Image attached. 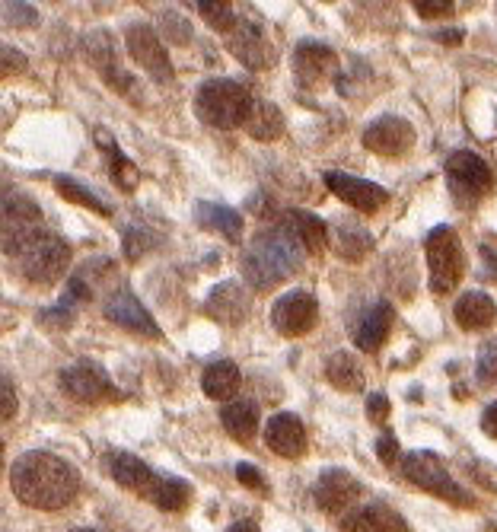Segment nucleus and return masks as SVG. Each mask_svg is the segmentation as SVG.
Returning a JSON list of instances; mask_svg holds the SVG:
<instances>
[{
    "label": "nucleus",
    "mask_w": 497,
    "mask_h": 532,
    "mask_svg": "<svg viewBox=\"0 0 497 532\" xmlns=\"http://www.w3.org/2000/svg\"><path fill=\"white\" fill-rule=\"evenodd\" d=\"M10 488L32 510H64L80 494V472L55 453L32 450L10 466Z\"/></svg>",
    "instance_id": "f257e3e1"
},
{
    "label": "nucleus",
    "mask_w": 497,
    "mask_h": 532,
    "mask_svg": "<svg viewBox=\"0 0 497 532\" xmlns=\"http://www.w3.org/2000/svg\"><path fill=\"white\" fill-rule=\"evenodd\" d=\"M303 246L290 236L284 227L262 230L243 252V278L252 284V290H271L284 284L287 278L303 268Z\"/></svg>",
    "instance_id": "f03ea898"
},
{
    "label": "nucleus",
    "mask_w": 497,
    "mask_h": 532,
    "mask_svg": "<svg viewBox=\"0 0 497 532\" xmlns=\"http://www.w3.org/2000/svg\"><path fill=\"white\" fill-rule=\"evenodd\" d=\"M255 99L243 87V83L217 77V80H204L198 93H195V112L204 125L220 128V131H233V128H246L249 115H252Z\"/></svg>",
    "instance_id": "7ed1b4c3"
},
{
    "label": "nucleus",
    "mask_w": 497,
    "mask_h": 532,
    "mask_svg": "<svg viewBox=\"0 0 497 532\" xmlns=\"http://www.w3.org/2000/svg\"><path fill=\"white\" fill-rule=\"evenodd\" d=\"M16 271L23 274L26 281L36 284H55L64 278V271L71 268V246L64 243L58 233L42 230L36 239L16 252Z\"/></svg>",
    "instance_id": "20e7f679"
},
{
    "label": "nucleus",
    "mask_w": 497,
    "mask_h": 532,
    "mask_svg": "<svg viewBox=\"0 0 497 532\" xmlns=\"http://www.w3.org/2000/svg\"><path fill=\"white\" fill-rule=\"evenodd\" d=\"M424 255H427V268H431V290L434 294H450L462 281V274H466V252H462L456 230L447 227V223L434 227L427 233Z\"/></svg>",
    "instance_id": "39448f33"
},
{
    "label": "nucleus",
    "mask_w": 497,
    "mask_h": 532,
    "mask_svg": "<svg viewBox=\"0 0 497 532\" xmlns=\"http://www.w3.org/2000/svg\"><path fill=\"white\" fill-rule=\"evenodd\" d=\"M402 472H405L408 482L418 485L421 491L437 494V497H443V501H450L456 507H472V497L453 482L447 462H443L437 453H427V450L408 453L402 459Z\"/></svg>",
    "instance_id": "423d86ee"
},
{
    "label": "nucleus",
    "mask_w": 497,
    "mask_h": 532,
    "mask_svg": "<svg viewBox=\"0 0 497 532\" xmlns=\"http://www.w3.org/2000/svg\"><path fill=\"white\" fill-rule=\"evenodd\" d=\"M42 230L45 227H42L39 204L23 192H10L4 198V252L10 259H16V252H20L29 239H36Z\"/></svg>",
    "instance_id": "0eeeda50"
},
{
    "label": "nucleus",
    "mask_w": 497,
    "mask_h": 532,
    "mask_svg": "<svg viewBox=\"0 0 497 532\" xmlns=\"http://www.w3.org/2000/svg\"><path fill=\"white\" fill-rule=\"evenodd\" d=\"M447 179L453 195L462 201H478L491 192L494 185V173L491 166L478 157L472 150H453L450 160H447Z\"/></svg>",
    "instance_id": "6e6552de"
},
{
    "label": "nucleus",
    "mask_w": 497,
    "mask_h": 532,
    "mask_svg": "<svg viewBox=\"0 0 497 532\" xmlns=\"http://www.w3.org/2000/svg\"><path fill=\"white\" fill-rule=\"evenodd\" d=\"M271 322L284 338H300L316 329L319 322V300L310 290H287L284 297L274 300Z\"/></svg>",
    "instance_id": "1a4fd4ad"
},
{
    "label": "nucleus",
    "mask_w": 497,
    "mask_h": 532,
    "mask_svg": "<svg viewBox=\"0 0 497 532\" xmlns=\"http://www.w3.org/2000/svg\"><path fill=\"white\" fill-rule=\"evenodd\" d=\"M61 389L74 402H83V405H99V402L115 399V386L109 380V373L102 370L96 360H77V364L64 367Z\"/></svg>",
    "instance_id": "9d476101"
},
{
    "label": "nucleus",
    "mask_w": 497,
    "mask_h": 532,
    "mask_svg": "<svg viewBox=\"0 0 497 532\" xmlns=\"http://www.w3.org/2000/svg\"><path fill=\"white\" fill-rule=\"evenodd\" d=\"M83 51H87L90 64L115 93H122L125 99H141V93H137V80L125 71L122 61H118V51H115V42L109 32H102V29L93 32V36L83 42Z\"/></svg>",
    "instance_id": "9b49d317"
},
{
    "label": "nucleus",
    "mask_w": 497,
    "mask_h": 532,
    "mask_svg": "<svg viewBox=\"0 0 497 532\" xmlns=\"http://www.w3.org/2000/svg\"><path fill=\"white\" fill-rule=\"evenodd\" d=\"M338 74V55L322 42L303 39L294 48V77L303 90H322L329 87Z\"/></svg>",
    "instance_id": "f8f14e48"
},
{
    "label": "nucleus",
    "mask_w": 497,
    "mask_h": 532,
    "mask_svg": "<svg viewBox=\"0 0 497 532\" xmlns=\"http://www.w3.org/2000/svg\"><path fill=\"white\" fill-rule=\"evenodd\" d=\"M128 55L134 58L137 67H144V71L157 80V83H173L176 71H173V61H169L163 39L157 36V29L147 26V23H134L128 29Z\"/></svg>",
    "instance_id": "ddd939ff"
},
{
    "label": "nucleus",
    "mask_w": 497,
    "mask_h": 532,
    "mask_svg": "<svg viewBox=\"0 0 497 532\" xmlns=\"http://www.w3.org/2000/svg\"><path fill=\"white\" fill-rule=\"evenodd\" d=\"M102 313H106L109 322H115L118 329H125L131 335H141V338H163V329L157 325L147 313V306L131 294V287H118L115 294L106 297V306H102Z\"/></svg>",
    "instance_id": "4468645a"
},
{
    "label": "nucleus",
    "mask_w": 497,
    "mask_h": 532,
    "mask_svg": "<svg viewBox=\"0 0 497 532\" xmlns=\"http://www.w3.org/2000/svg\"><path fill=\"white\" fill-rule=\"evenodd\" d=\"M364 147L380 157H405L415 147V128L399 115H380L364 128Z\"/></svg>",
    "instance_id": "2eb2a0df"
},
{
    "label": "nucleus",
    "mask_w": 497,
    "mask_h": 532,
    "mask_svg": "<svg viewBox=\"0 0 497 532\" xmlns=\"http://www.w3.org/2000/svg\"><path fill=\"white\" fill-rule=\"evenodd\" d=\"M325 185H329V192L338 201H345L348 208L361 211V214H376L383 204H389L386 188L370 182V179H357L348 173H325Z\"/></svg>",
    "instance_id": "dca6fc26"
},
{
    "label": "nucleus",
    "mask_w": 497,
    "mask_h": 532,
    "mask_svg": "<svg viewBox=\"0 0 497 532\" xmlns=\"http://www.w3.org/2000/svg\"><path fill=\"white\" fill-rule=\"evenodd\" d=\"M361 491L364 485L345 469H325L313 485V497L325 513H351Z\"/></svg>",
    "instance_id": "f3484780"
},
{
    "label": "nucleus",
    "mask_w": 497,
    "mask_h": 532,
    "mask_svg": "<svg viewBox=\"0 0 497 532\" xmlns=\"http://www.w3.org/2000/svg\"><path fill=\"white\" fill-rule=\"evenodd\" d=\"M230 51H233V58L239 64H246L249 71H265V67L274 64V45L268 42V36L262 32V26L249 20V16H243L236 26V32L230 36Z\"/></svg>",
    "instance_id": "a211bd4d"
},
{
    "label": "nucleus",
    "mask_w": 497,
    "mask_h": 532,
    "mask_svg": "<svg viewBox=\"0 0 497 532\" xmlns=\"http://www.w3.org/2000/svg\"><path fill=\"white\" fill-rule=\"evenodd\" d=\"M249 310H252V297L239 281H220L208 294V300H204V313L220 325L246 322Z\"/></svg>",
    "instance_id": "6ab92c4d"
},
{
    "label": "nucleus",
    "mask_w": 497,
    "mask_h": 532,
    "mask_svg": "<svg viewBox=\"0 0 497 532\" xmlns=\"http://www.w3.org/2000/svg\"><path fill=\"white\" fill-rule=\"evenodd\" d=\"M102 462H106L109 475L115 478L118 485L128 488V491H134V494H141V497H147V501H150V494H153V488H157L160 475L153 472L141 456L125 453V450H115V453H109Z\"/></svg>",
    "instance_id": "aec40b11"
},
{
    "label": "nucleus",
    "mask_w": 497,
    "mask_h": 532,
    "mask_svg": "<svg viewBox=\"0 0 497 532\" xmlns=\"http://www.w3.org/2000/svg\"><path fill=\"white\" fill-rule=\"evenodd\" d=\"M265 443L271 453H278L284 459H300L306 453V427L294 411H278L265 424Z\"/></svg>",
    "instance_id": "412c9836"
},
{
    "label": "nucleus",
    "mask_w": 497,
    "mask_h": 532,
    "mask_svg": "<svg viewBox=\"0 0 497 532\" xmlns=\"http://www.w3.org/2000/svg\"><path fill=\"white\" fill-rule=\"evenodd\" d=\"M392 329V306L386 300L373 303L370 310L361 313V319L354 322V345L364 354H376L383 348V341Z\"/></svg>",
    "instance_id": "4be33fe9"
},
{
    "label": "nucleus",
    "mask_w": 497,
    "mask_h": 532,
    "mask_svg": "<svg viewBox=\"0 0 497 532\" xmlns=\"http://www.w3.org/2000/svg\"><path fill=\"white\" fill-rule=\"evenodd\" d=\"M195 220L201 230H211L217 236H224L227 243H239L243 239V214L227 208V204H214V201H198L195 204Z\"/></svg>",
    "instance_id": "5701e85b"
},
{
    "label": "nucleus",
    "mask_w": 497,
    "mask_h": 532,
    "mask_svg": "<svg viewBox=\"0 0 497 532\" xmlns=\"http://www.w3.org/2000/svg\"><path fill=\"white\" fill-rule=\"evenodd\" d=\"M329 239H332V249L335 255H341L345 262H361L364 255L373 252V233L367 227H361L357 220H338L335 227L329 230Z\"/></svg>",
    "instance_id": "b1692460"
},
{
    "label": "nucleus",
    "mask_w": 497,
    "mask_h": 532,
    "mask_svg": "<svg viewBox=\"0 0 497 532\" xmlns=\"http://www.w3.org/2000/svg\"><path fill=\"white\" fill-rule=\"evenodd\" d=\"M281 227L297 239V243L310 252V255H319L325 249V243H329V227L310 211H284L281 217Z\"/></svg>",
    "instance_id": "393cba45"
},
{
    "label": "nucleus",
    "mask_w": 497,
    "mask_h": 532,
    "mask_svg": "<svg viewBox=\"0 0 497 532\" xmlns=\"http://www.w3.org/2000/svg\"><path fill=\"white\" fill-rule=\"evenodd\" d=\"M456 325L466 332H482V329H491L494 319H497V303L482 294V290H469V294H462L456 300Z\"/></svg>",
    "instance_id": "a878e982"
},
{
    "label": "nucleus",
    "mask_w": 497,
    "mask_h": 532,
    "mask_svg": "<svg viewBox=\"0 0 497 532\" xmlns=\"http://www.w3.org/2000/svg\"><path fill=\"white\" fill-rule=\"evenodd\" d=\"M96 144L109 157V176H112V182L122 188V192H134L137 182H141V173H137V166L125 157V150L118 147L115 134L109 128H96Z\"/></svg>",
    "instance_id": "bb28decb"
},
{
    "label": "nucleus",
    "mask_w": 497,
    "mask_h": 532,
    "mask_svg": "<svg viewBox=\"0 0 497 532\" xmlns=\"http://www.w3.org/2000/svg\"><path fill=\"white\" fill-rule=\"evenodd\" d=\"M239 386H243V373H239V367L233 364V360H214V364H208V370H204L201 376V389L204 396L214 399V402H230Z\"/></svg>",
    "instance_id": "cd10ccee"
},
{
    "label": "nucleus",
    "mask_w": 497,
    "mask_h": 532,
    "mask_svg": "<svg viewBox=\"0 0 497 532\" xmlns=\"http://www.w3.org/2000/svg\"><path fill=\"white\" fill-rule=\"evenodd\" d=\"M259 405L255 402H227L220 408V424H224V431L239 440V443H249L255 434H259Z\"/></svg>",
    "instance_id": "c85d7f7f"
},
{
    "label": "nucleus",
    "mask_w": 497,
    "mask_h": 532,
    "mask_svg": "<svg viewBox=\"0 0 497 532\" xmlns=\"http://www.w3.org/2000/svg\"><path fill=\"white\" fill-rule=\"evenodd\" d=\"M325 380L341 392H361L367 376H364L361 360H357L351 351H335L329 360H325Z\"/></svg>",
    "instance_id": "c756f323"
},
{
    "label": "nucleus",
    "mask_w": 497,
    "mask_h": 532,
    "mask_svg": "<svg viewBox=\"0 0 497 532\" xmlns=\"http://www.w3.org/2000/svg\"><path fill=\"white\" fill-rule=\"evenodd\" d=\"M246 131H249L252 141H262V144L278 141V137L284 134V115H281V109L274 106V102L259 99V102L252 106V115H249V122H246Z\"/></svg>",
    "instance_id": "7c9ffc66"
},
{
    "label": "nucleus",
    "mask_w": 497,
    "mask_h": 532,
    "mask_svg": "<svg viewBox=\"0 0 497 532\" xmlns=\"http://www.w3.org/2000/svg\"><path fill=\"white\" fill-rule=\"evenodd\" d=\"M55 188L58 192L71 201V204H80V208H90L93 214H99V217H112V204L106 201V198H99L93 188L87 185V182H80V179H74V176H55Z\"/></svg>",
    "instance_id": "2f4dec72"
},
{
    "label": "nucleus",
    "mask_w": 497,
    "mask_h": 532,
    "mask_svg": "<svg viewBox=\"0 0 497 532\" xmlns=\"http://www.w3.org/2000/svg\"><path fill=\"white\" fill-rule=\"evenodd\" d=\"M150 501L166 513H179V510L188 507V501H192V485L182 482V478H173V475H160V482H157V488H153Z\"/></svg>",
    "instance_id": "473e14b6"
},
{
    "label": "nucleus",
    "mask_w": 497,
    "mask_h": 532,
    "mask_svg": "<svg viewBox=\"0 0 497 532\" xmlns=\"http://www.w3.org/2000/svg\"><path fill=\"white\" fill-rule=\"evenodd\" d=\"M198 10H201L204 20H208L211 29L227 32V36H233L236 26H239V20H243V16L233 10V4H220V0H201Z\"/></svg>",
    "instance_id": "72a5a7b5"
},
{
    "label": "nucleus",
    "mask_w": 497,
    "mask_h": 532,
    "mask_svg": "<svg viewBox=\"0 0 497 532\" xmlns=\"http://www.w3.org/2000/svg\"><path fill=\"white\" fill-rule=\"evenodd\" d=\"M157 26H160V32H163L169 42H176V45H188V42H192V26L182 20L179 10H163Z\"/></svg>",
    "instance_id": "f704fd0d"
},
{
    "label": "nucleus",
    "mask_w": 497,
    "mask_h": 532,
    "mask_svg": "<svg viewBox=\"0 0 497 532\" xmlns=\"http://www.w3.org/2000/svg\"><path fill=\"white\" fill-rule=\"evenodd\" d=\"M157 246V236L141 230V227H128L125 230V239H122V252H125V259L137 262V259H144V255Z\"/></svg>",
    "instance_id": "c9c22d12"
},
{
    "label": "nucleus",
    "mask_w": 497,
    "mask_h": 532,
    "mask_svg": "<svg viewBox=\"0 0 497 532\" xmlns=\"http://www.w3.org/2000/svg\"><path fill=\"white\" fill-rule=\"evenodd\" d=\"M367 513L373 517V523H376V529H380V532H411L408 523L402 520V513L396 507L383 504V501H373L367 507Z\"/></svg>",
    "instance_id": "e433bc0d"
},
{
    "label": "nucleus",
    "mask_w": 497,
    "mask_h": 532,
    "mask_svg": "<svg viewBox=\"0 0 497 532\" xmlns=\"http://www.w3.org/2000/svg\"><path fill=\"white\" fill-rule=\"evenodd\" d=\"M77 306H80V300L64 290V297H61L55 306H48V310L42 313V319H45L48 325H55V329H71V322H74V316H77Z\"/></svg>",
    "instance_id": "4c0bfd02"
},
{
    "label": "nucleus",
    "mask_w": 497,
    "mask_h": 532,
    "mask_svg": "<svg viewBox=\"0 0 497 532\" xmlns=\"http://www.w3.org/2000/svg\"><path fill=\"white\" fill-rule=\"evenodd\" d=\"M475 380L482 386H491L497 380V338H488L482 348H478L475 360Z\"/></svg>",
    "instance_id": "58836bf2"
},
{
    "label": "nucleus",
    "mask_w": 497,
    "mask_h": 532,
    "mask_svg": "<svg viewBox=\"0 0 497 532\" xmlns=\"http://www.w3.org/2000/svg\"><path fill=\"white\" fill-rule=\"evenodd\" d=\"M0 71H4V77L26 74V71H29V58L23 55V51H16V48L4 45V55H0Z\"/></svg>",
    "instance_id": "ea45409f"
},
{
    "label": "nucleus",
    "mask_w": 497,
    "mask_h": 532,
    "mask_svg": "<svg viewBox=\"0 0 497 532\" xmlns=\"http://www.w3.org/2000/svg\"><path fill=\"white\" fill-rule=\"evenodd\" d=\"M411 7H415L418 16H424V20H440V16H453V10H456L453 0H415Z\"/></svg>",
    "instance_id": "a19ab883"
},
{
    "label": "nucleus",
    "mask_w": 497,
    "mask_h": 532,
    "mask_svg": "<svg viewBox=\"0 0 497 532\" xmlns=\"http://www.w3.org/2000/svg\"><path fill=\"white\" fill-rule=\"evenodd\" d=\"M341 529H345V532H380V529H376V523H373V517L367 513V507L345 513V517H341Z\"/></svg>",
    "instance_id": "79ce46f5"
},
{
    "label": "nucleus",
    "mask_w": 497,
    "mask_h": 532,
    "mask_svg": "<svg viewBox=\"0 0 497 532\" xmlns=\"http://www.w3.org/2000/svg\"><path fill=\"white\" fill-rule=\"evenodd\" d=\"M4 20L10 26H29V23H36L39 16L29 4H4Z\"/></svg>",
    "instance_id": "37998d69"
},
{
    "label": "nucleus",
    "mask_w": 497,
    "mask_h": 532,
    "mask_svg": "<svg viewBox=\"0 0 497 532\" xmlns=\"http://www.w3.org/2000/svg\"><path fill=\"white\" fill-rule=\"evenodd\" d=\"M376 456H380V462H386V466H396L399 462V440L392 431H386L380 440H376Z\"/></svg>",
    "instance_id": "c03bdc74"
},
{
    "label": "nucleus",
    "mask_w": 497,
    "mask_h": 532,
    "mask_svg": "<svg viewBox=\"0 0 497 532\" xmlns=\"http://www.w3.org/2000/svg\"><path fill=\"white\" fill-rule=\"evenodd\" d=\"M16 408H20V399H16L13 383L4 376V380H0V415H4V421L16 418Z\"/></svg>",
    "instance_id": "a18cd8bd"
},
{
    "label": "nucleus",
    "mask_w": 497,
    "mask_h": 532,
    "mask_svg": "<svg viewBox=\"0 0 497 532\" xmlns=\"http://www.w3.org/2000/svg\"><path fill=\"white\" fill-rule=\"evenodd\" d=\"M389 411H392V405H389V399L383 396V392H373V396H367V415H370L373 424H386Z\"/></svg>",
    "instance_id": "49530a36"
},
{
    "label": "nucleus",
    "mask_w": 497,
    "mask_h": 532,
    "mask_svg": "<svg viewBox=\"0 0 497 532\" xmlns=\"http://www.w3.org/2000/svg\"><path fill=\"white\" fill-rule=\"evenodd\" d=\"M236 478L243 482L246 488H252V491H265L268 485H265V475L255 469V466H249V462H239L236 466Z\"/></svg>",
    "instance_id": "de8ad7c7"
},
{
    "label": "nucleus",
    "mask_w": 497,
    "mask_h": 532,
    "mask_svg": "<svg viewBox=\"0 0 497 532\" xmlns=\"http://www.w3.org/2000/svg\"><path fill=\"white\" fill-rule=\"evenodd\" d=\"M482 431H485L491 440H497V402H491V405L482 411Z\"/></svg>",
    "instance_id": "09e8293b"
},
{
    "label": "nucleus",
    "mask_w": 497,
    "mask_h": 532,
    "mask_svg": "<svg viewBox=\"0 0 497 532\" xmlns=\"http://www.w3.org/2000/svg\"><path fill=\"white\" fill-rule=\"evenodd\" d=\"M434 39L443 42V45H459L462 42V29H440V32H434Z\"/></svg>",
    "instance_id": "8fccbe9b"
},
{
    "label": "nucleus",
    "mask_w": 497,
    "mask_h": 532,
    "mask_svg": "<svg viewBox=\"0 0 497 532\" xmlns=\"http://www.w3.org/2000/svg\"><path fill=\"white\" fill-rule=\"evenodd\" d=\"M482 259H485V268L497 278V252L491 246H482Z\"/></svg>",
    "instance_id": "3c124183"
},
{
    "label": "nucleus",
    "mask_w": 497,
    "mask_h": 532,
    "mask_svg": "<svg viewBox=\"0 0 497 532\" xmlns=\"http://www.w3.org/2000/svg\"><path fill=\"white\" fill-rule=\"evenodd\" d=\"M227 532H259V529H255L252 523H233V526H230Z\"/></svg>",
    "instance_id": "603ef678"
},
{
    "label": "nucleus",
    "mask_w": 497,
    "mask_h": 532,
    "mask_svg": "<svg viewBox=\"0 0 497 532\" xmlns=\"http://www.w3.org/2000/svg\"><path fill=\"white\" fill-rule=\"evenodd\" d=\"M71 532H96V529H71Z\"/></svg>",
    "instance_id": "864d4df0"
}]
</instances>
